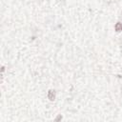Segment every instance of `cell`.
Masks as SVG:
<instances>
[{"mask_svg": "<svg viewBox=\"0 0 122 122\" xmlns=\"http://www.w3.org/2000/svg\"><path fill=\"white\" fill-rule=\"evenodd\" d=\"M115 29H116V30L117 31H120V30H122V25L121 24H116V26H115Z\"/></svg>", "mask_w": 122, "mask_h": 122, "instance_id": "obj_1", "label": "cell"}]
</instances>
